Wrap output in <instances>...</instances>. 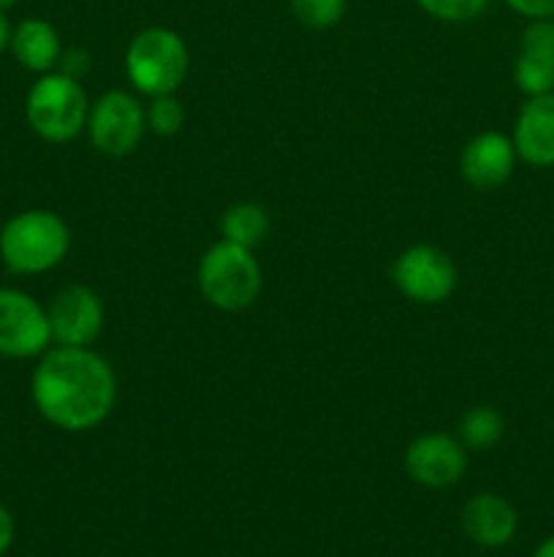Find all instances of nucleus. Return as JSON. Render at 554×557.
I'll return each instance as SVG.
<instances>
[{
  "label": "nucleus",
  "instance_id": "nucleus-8",
  "mask_svg": "<svg viewBox=\"0 0 554 557\" xmlns=\"http://www.w3.org/2000/svg\"><path fill=\"white\" fill-rule=\"evenodd\" d=\"M52 346L47 308L20 288H0V357L33 359Z\"/></svg>",
  "mask_w": 554,
  "mask_h": 557
},
{
  "label": "nucleus",
  "instance_id": "nucleus-24",
  "mask_svg": "<svg viewBox=\"0 0 554 557\" xmlns=\"http://www.w3.org/2000/svg\"><path fill=\"white\" fill-rule=\"evenodd\" d=\"M9 44H11V25H9V20H5L3 11H0V54L5 52V47H9Z\"/></svg>",
  "mask_w": 554,
  "mask_h": 557
},
{
  "label": "nucleus",
  "instance_id": "nucleus-2",
  "mask_svg": "<svg viewBox=\"0 0 554 557\" xmlns=\"http://www.w3.org/2000/svg\"><path fill=\"white\" fill-rule=\"evenodd\" d=\"M68 223L52 210H25L0 228V259L14 275H41L68 256Z\"/></svg>",
  "mask_w": 554,
  "mask_h": 557
},
{
  "label": "nucleus",
  "instance_id": "nucleus-19",
  "mask_svg": "<svg viewBox=\"0 0 554 557\" xmlns=\"http://www.w3.org/2000/svg\"><path fill=\"white\" fill-rule=\"evenodd\" d=\"M144 112H147V131H152V134L158 136L179 134V128L185 125V107L179 103V98L174 96V92L150 98Z\"/></svg>",
  "mask_w": 554,
  "mask_h": 557
},
{
  "label": "nucleus",
  "instance_id": "nucleus-9",
  "mask_svg": "<svg viewBox=\"0 0 554 557\" xmlns=\"http://www.w3.org/2000/svg\"><path fill=\"white\" fill-rule=\"evenodd\" d=\"M52 343L58 346H92L103 332V302L90 286H65L47 308Z\"/></svg>",
  "mask_w": 554,
  "mask_h": 557
},
{
  "label": "nucleus",
  "instance_id": "nucleus-4",
  "mask_svg": "<svg viewBox=\"0 0 554 557\" xmlns=\"http://www.w3.org/2000/svg\"><path fill=\"white\" fill-rule=\"evenodd\" d=\"M264 272L253 250L221 239L199 261V292L223 313H239L259 299Z\"/></svg>",
  "mask_w": 554,
  "mask_h": 557
},
{
  "label": "nucleus",
  "instance_id": "nucleus-13",
  "mask_svg": "<svg viewBox=\"0 0 554 557\" xmlns=\"http://www.w3.org/2000/svg\"><path fill=\"white\" fill-rule=\"evenodd\" d=\"M511 141L519 161L532 169L554 166V92L525 98L514 120Z\"/></svg>",
  "mask_w": 554,
  "mask_h": 557
},
{
  "label": "nucleus",
  "instance_id": "nucleus-20",
  "mask_svg": "<svg viewBox=\"0 0 554 557\" xmlns=\"http://www.w3.org/2000/svg\"><path fill=\"white\" fill-rule=\"evenodd\" d=\"M418 9L438 22H470L487 11L489 0H416Z\"/></svg>",
  "mask_w": 554,
  "mask_h": 557
},
{
  "label": "nucleus",
  "instance_id": "nucleus-7",
  "mask_svg": "<svg viewBox=\"0 0 554 557\" xmlns=\"http://www.w3.org/2000/svg\"><path fill=\"white\" fill-rule=\"evenodd\" d=\"M396 292L416 305H440L454 294L456 264L435 245H411L391 264Z\"/></svg>",
  "mask_w": 554,
  "mask_h": 557
},
{
  "label": "nucleus",
  "instance_id": "nucleus-17",
  "mask_svg": "<svg viewBox=\"0 0 554 557\" xmlns=\"http://www.w3.org/2000/svg\"><path fill=\"white\" fill-rule=\"evenodd\" d=\"M505 433L503 413L494 406H473L462 413L459 419V435L467 451H487L500 444Z\"/></svg>",
  "mask_w": 554,
  "mask_h": 557
},
{
  "label": "nucleus",
  "instance_id": "nucleus-11",
  "mask_svg": "<svg viewBox=\"0 0 554 557\" xmlns=\"http://www.w3.org/2000/svg\"><path fill=\"white\" fill-rule=\"evenodd\" d=\"M516 161L519 156H516L511 136L500 134V131H483L462 147L459 172L470 188L498 190L511 180Z\"/></svg>",
  "mask_w": 554,
  "mask_h": 557
},
{
  "label": "nucleus",
  "instance_id": "nucleus-21",
  "mask_svg": "<svg viewBox=\"0 0 554 557\" xmlns=\"http://www.w3.org/2000/svg\"><path fill=\"white\" fill-rule=\"evenodd\" d=\"M505 3L527 20H554V0H505Z\"/></svg>",
  "mask_w": 554,
  "mask_h": 557
},
{
  "label": "nucleus",
  "instance_id": "nucleus-25",
  "mask_svg": "<svg viewBox=\"0 0 554 557\" xmlns=\"http://www.w3.org/2000/svg\"><path fill=\"white\" fill-rule=\"evenodd\" d=\"M532 557H554V536H549L546 542L536 549V555Z\"/></svg>",
  "mask_w": 554,
  "mask_h": 557
},
{
  "label": "nucleus",
  "instance_id": "nucleus-16",
  "mask_svg": "<svg viewBox=\"0 0 554 557\" xmlns=\"http://www.w3.org/2000/svg\"><path fill=\"white\" fill-rule=\"evenodd\" d=\"M221 232L223 239H228V243L253 250L255 245L264 243L266 232H269V215L255 201H239V205H231L223 212Z\"/></svg>",
  "mask_w": 554,
  "mask_h": 557
},
{
  "label": "nucleus",
  "instance_id": "nucleus-1",
  "mask_svg": "<svg viewBox=\"0 0 554 557\" xmlns=\"http://www.w3.org/2000/svg\"><path fill=\"white\" fill-rule=\"evenodd\" d=\"M30 397L43 422L63 433H87L117 403V375L92 346H54L38 357Z\"/></svg>",
  "mask_w": 554,
  "mask_h": 557
},
{
  "label": "nucleus",
  "instance_id": "nucleus-23",
  "mask_svg": "<svg viewBox=\"0 0 554 557\" xmlns=\"http://www.w3.org/2000/svg\"><path fill=\"white\" fill-rule=\"evenodd\" d=\"M14 517H11V511L0 504V555L9 553L11 544H14Z\"/></svg>",
  "mask_w": 554,
  "mask_h": 557
},
{
  "label": "nucleus",
  "instance_id": "nucleus-15",
  "mask_svg": "<svg viewBox=\"0 0 554 557\" xmlns=\"http://www.w3.org/2000/svg\"><path fill=\"white\" fill-rule=\"evenodd\" d=\"M9 47L14 52L16 63L38 76L58 69L60 58H63V47H60V36L54 25H49L47 20H38V16L22 20L11 30Z\"/></svg>",
  "mask_w": 554,
  "mask_h": 557
},
{
  "label": "nucleus",
  "instance_id": "nucleus-6",
  "mask_svg": "<svg viewBox=\"0 0 554 557\" xmlns=\"http://www.w3.org/2000/svg\"><path fill=\"white\" fill-rule=\"evenodd\" d=\"M87 136L109 158L130 156L147 134L144 103L125 90H109L90 103Z\"/></svg>",
  "mask_w": 554,
  "mask_h": 557
},
{
  "label": "nucleus",
  "instance_id": "nucleus-26",
  "mask_svg": "<svg viewBox=\"0 0 554 557\" xmlns=\"http://www.w3.org/2000/svg\"><path fill=\"white\" fill-rule=\"evenodd\" d=\"M16 3H20V0H0V11H3V14H5V11L14 9Z\"/></svg>",
  "mask_w": 554,
  "mask_h": 557
},
{
  "label": "nucleus",
  "instance_id": "nucleus-3",
  "mask_svg": "<svg viewBox=\"0 0 554 557\" xmlns=\"http://www.w3.org/2000/svg\"><path fill=\"white\" fill-rule=\"evenodd\" d=\"M190 74V52L182 36L168 27H144L125 49V76L141 96L177 92Z\"/></svg>",
  "mask_w": 554,
  "mask_h": 557
},
{
  "label": "nucleus",
  "instance_id": "nucleus-18",
  "mask_svg": "<svg viewBox=\"0 0 554 557\" xmlns=\"http://www.w3.org/2000/svg\"><path fill=\"white\" fill-rule=\"evenodd\" d=\"M348 0H291V14L310 30H329L345 16Z\"/></svg>",
  "mask_w": 554,
  "mask_h": 557
},
{
  "label": "nucleus",
  "instance_id": "nucleus-10",
  "mask_svg": "<svg viewBox=\"0 0 554 557\" xmlns=\"http://www.w3.org/2000/svg\"><path fill=\"white\" fill-rule=\"evenodd\" d=\"M467 471V449L456 435L424 433L405 449V473L427 490H445Z\"/></svg>",
  "mask_w": 554,
  "mask_h": 557
},
{
  "label": "nucleus",
  "instance_id": "nucleus-22",
  "mask_svg": "<svg viewBox=\"0 0 554 557\" xmlns=\"http://www.w3.org/2000/svg\"><path fill=\"white\" fill-rule=\"evenodd\" d=\"M60 71H63V74H68V76H74V79H79V74L81 71H87V54L85 52H79V49H74V52H65L63 58H60Z\"/></svg>",
  "mask_w": 554,
  "mask_h": 557
},
{
  "label": "nucleus",
  "instance_id": "nucleus-5",
  "mask_svg": "<svg viewBox=\"0 0 554 557\" xmlns=\"http://www.w3.org/2000/svg\"><path fill=\"white\" fill-rule=\"evenodd\" d=\"M87 112H90L87 92L81 90L79 79L63 71L41 74L27 92V125L43 141L63 145V141L76 139L87 128Z\"/></svg>",
  "mask_w": 554,
  "mask_h": 557
},
{
  "label": "nucleus",
  "instance_id": "nucleus-14",
  "mask_svg": "<svg viewBox=\"0 0 554 557\" xmlns=\"http://www.w3.org/2000/svg\"><path fill=\"white\" fill-rule=\"evenodd\" d=\"M516 528H519V517L503 495L478 493L462 509V531L478 547H505L516 536Z\"/></svg>",
  "mask_w": 554,
  "mask_h": 557
},
{
  "label": "nucleus",
  "instance_id": "nucleus-12",
  "mask_svg": "<svg viewBox=\"0 0 554 557\" xmlns=\"http://www.w3.org/2000/svg\"><path fill=\"white\" fill-rule=\"evenodd\" d=\"M514 82L525 98L554 92V20H530L521 30Z\"/></svg>",
  "mask_w": 554,
  "mask_h": 557
}]
</instances>
